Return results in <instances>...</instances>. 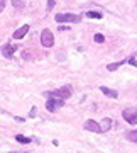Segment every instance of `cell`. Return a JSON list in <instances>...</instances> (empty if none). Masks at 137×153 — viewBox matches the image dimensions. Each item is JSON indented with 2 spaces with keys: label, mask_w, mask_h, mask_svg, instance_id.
Segmentation results:
<instances>
[{
  "label": "cell",
  "mask_w": 137,
  "mask_h": 153,
  "mask_svg": "<svg viewBox=\"0 0 137 153\" xmlns=\"http://www.w3.org/2000/svg\"><path fill=\"white\" fill-rule=\"evenodd\" d=\"M71 92H73V88L70 87V85H64V87H61V88H56V90H53V92H48L46 95L48 97H59V99H68V97H71Z\"/></svg>",
  "instance_id": "obj_1"
},
{
  "label": "cell",
  "mask_w": 137,
  "mask_h": 153,
  "mask_svg": "<svg viewBox=\"0 0 137 153\" xmlns=\"http://www.w3.org/2000/svg\"><path fill=\"white\" fill-rule=\"evenodd\" d=\"M64 105V99H59V97H49L48 102H46V109L49 112H56V111Z\"/></svg>",
  "instance_id": "obj_2"
},
{
  "label": "cell",
  "mask_w": 137,
  "mask_h": 153,
  "mask_svg": "<svg viewBox=\"0 0 137 153\" xmlns=\"http://www.w3.org/2000/svg\"><path fill=\"white\" fill-rule=\"evenodd\" d=\"M41 44H42L44 48H51L54 44V36H53V33H51L49 29H44L42 33H41Z\"/></svg>",
  "instance_id": "obj_3"
},
{
  "label": "cell",
  "mask_w": 137,
  "mask_h": 153,
  "mask_svg": "<svg viewBox=\"0 0 137 153\" xmlns=\"http://www.w3.org/2000/svg\"><path fill=\"white\" fill-rule=\"evenodd\" d=\"M122 117L129 124H137V109H124L122 111Z\"/></svg>",
  "instance_id": "obj_4"
},
{
  "label": "cell",
  "mask_w": 137,
  "mask_h": 153,
  "mask_svg": "<svg viewBox=\"0 0 137 153\" xmlns=\"http://www.w3.org/2000/svg\"><path fill=\"white\" fill-rule=\"evenodd\" d=\"M56 22H80L81 17L75 14H56Z\"/></svg>",
  "instance_id": "obj_5"
},
{
  "label": "cell",
  "mask_w": 137,
  "mask_h": 153,
  "mask_svg": "<svg viewBox=\"0 0 137 153\" xmlns=\"http://www.w3.org/2000/svg\"><path fill=\"white\" fill-rule=\"evenodd\" d=\"M86 131H93V133H102V128H100V123H97V121L93 119H88L86 123H85V126H83Z\"/></svg>",
  "instance_id": "obj_6"
},
{
  "label": "cell",
  "mask_w": 137,
  "mask_h": 153,
  "mask_svg": "<svg viewBox=\"0 0 137 153\" xmlns=\"http://www.w3.org/2000/svg\"><path fill=\"white\" fill-rule=\"evenodd\" d=\"M27 31H29V26H27V24H24L22 27H19L15 33L12 34V38H14V39H22L26 34H27Z\"/></svg>",
  "instance_id": "obj_7"
},
{
  "label": "cell",
  "mask_w": 137,
  "mask_h": 153,
  "mask_svg": "<svg viewBox=\"0 0 137 153\" xmlns=\"http://www.w3.org/2000/svg\"><path fill=\"white\" fill-rule=\"evenodd\" d=\"M112 123H114V121L108 119V117H105V119L100 121V128H102V133L110 131V128H112Z\"/></svg>",
  "instance_id": "obj_8"
},
{
  "label": "cell",
  "mask_w": 137,
  "mask_h": 153,
  "mask_svg": "<svg viewBox=\"0 0 137 153\" xmlns=\"http://www.w3.org/2000/svg\"><path fill=\"white\" fill-rule=\"evenodd\" d=\"M14 51H15V46H14V44H5V46H4V56L9 58V60L14 56Z\"/></svg>",
  "instance_id": "obj_9"
},
{
  "label": "cell",
  "mask_w": 137,
  "mask_h": 153,
  "mask_svg": "<svg viewBox=\"0 0 137 153\" xmlns=\"http://www.w3.org/2000/svg\"><path fill=\"white\" fill-rule=\"evenodd\" d=\"M100 90H102V94H105L107 97H112V99H117V97H119L117 90H112V88H107V87H100Z\"/></svg>",
  "instance_id": "obj_10"
},
{
  "label": "cell",
  "mask_w": 137,
  "mask_h": 153,
  "mask_svg": "<svg viewBox=\"0 0 137 153\" xmlns=\"http://www.w3.org/2000/svg\"><path fill=\"white\" fill-rule=\"evenodd\" d=\"M125 138L129 140V141H132V143H137V129H134V131H127Z\"/></svg>",
  "instance_id": "obj_11"
},
{
  "label": "cell",
  "mask_w": 137,
  "mask_h": 153,
  "mask_svg": "<svg viewBox=\"0 0 137 153\" xmlns=\"http://www.w3.org/2000/svg\"><path fill=\"white\" fill-rule=\"evenodd\" d=\"M85 16L90 17V19H102V17H103V14H100V12H97V10H90V12H86Z\"/></svg>",
  "instance_id": "obj_12"
},
{
  "label": "cell",
  "mask_w": 137,
  "mask_h": 153,
  "mask_svg": "<svg viewBox=\"0 0 137 153\" xmlns=\"http://www.w3.org/2000/svg\"><path fill=\"white\" fill-rule=\"evenodd\" d=\"M122 65H125V61H117V63H110V65H107V70H110V71H115L119 66H122Z\"/></svg>",
  "instance_id": "obj_13"
},
{
  "label": "cell",
  "mask_w": 137,
  "mask_h": 153,
  "mask_svg": "<svg viewBox=\"0 0 137 153\" xmlns=\"http://www.w3.org/2000/svg\"><path fill=\"white\" fill-rule=\"evenodd\" d=\"M15 140L19 143H22V145H27V143H31V138H26V136H22V134H17Z\"/></svg>",
  "instance_id": "obj_14"
},
{
  "label": "cell",
  "mask_w": 137,
  "mask_h": 153,
  "mask_svg": "<svg viewBox=\"0 0 137 153\" xmlns=\"http://www.w3.org/2000/svg\"><path fill=\"white\" fill-rule=\"evenodd\" d=\"M10 2L15 9H22V7H24V0H10Z\"/></svg>",
  "instance_id": "obj_15"
},
{
  "label": "cell",
  "mask_w": 137,
  "mask_h": 153,
  "mask_svg": "<svg viewBox=\"0 0 137 153\" xmlns=\"http://www.w3.org/2000/svg\"><path fill=\"white\" fill-rule=\"evenodd\" d=\"M93 41H95V43H103V41H105V38H103V34H95V38H93Z\"/></svg>",
  "instance_id": "obj_16"
},
{
  "label": "cell",
  "mask_w": 137,
  "mask_h": 153,
  "mask_svg": "<svg viewBox=\"0 0 137 153\" xmlns=\"http://www.w3.org/2000/svg\"><path fill=\"white\" fill-rule=\"evenodd\" d=\"M54 0H49V2H48V10H51V9H53V7H54Z\"/></svg>",
  "instance_id": "obj_17"
},
{
  "label": "cell",
  "mask_w": 137,
  "mask_h": 153,
  "mask_svg": "<svg viewBox=\"0 0 137 153\" xmlns=\"http://www.w3.org/2000/svg\"><path fill=\"white\" fill-rule=\"evenodd\" d=\"M4 7H5V0H0V12L4 10Z\"/></svg>",
  "instance_id": "obj_18"
},
{
  "label": "cell",
  "mask_w": 137,
  "mask_h": 153,
  "mask_svg": "<svg viewBox=\"0 0 137 153\" xmlns=\"http://www.w3.org/2000/svg\"><path fill=\"white\" fill-rule=\"evenodd\" d=\"M29 55H31L29 51H24V60H29V58H31V56H29Z\"/></svg>",
  "instance_id": "obj_19"
},
{
  "label": "cell",
  "mask_w": 137,
  "mask_h": 153,
  "mask_svg": "<svg viewBox=\"0 0 137 153\" xmlns=\"http://www.w3.org/2000/svg\"><path fill=\"white\" fill-rule=\"evenodd\" d=\"M129 63H130V65H134V66L137 65V61H136V58H130V60H129Z\"/></svg>",
  "instance_id": "obj_20"
},
{
  "label": "cell",
  "mask_w": 137,
  "mask_h": 153,
  "mask_svg": "<svg viewBox=\"0 0 137 153\" xmlns=\"http://www.w3.org/2000/svg\"><path fill=\"white\" fill-rule=\"evenodd\" d=\"M36 116V107H32V111H31V117H34Z\"/></svg>",
  "instance_id": "obj_21"
},
{
  "label": "cell",
  "mask_w": 137,
  "mask_h": 153,
  "mask_svg": "<svg viewBox=\"0 0 137 153\" xmlns=\"http://www.w3.org/2000/svg\"><path fill=\"white\" fill-rule=\"evenodd\" d=\"M9 153H27V152H9Z\"/></svg>",
  "instance_id": "obj_22"
}]
</instances>
